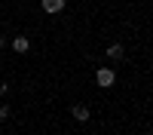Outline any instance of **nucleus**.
Returning <instances> with one entry per match:
<instances>
[{
    "mask_svg": "<svg viewBox=\"0 0 153 135\" xmlns=\"http://www.w3.org/2000/svg\"><path fill=\"white\" fill-rule=\"evenodd\" d=\"M95 80H98V86H104V89H110V86L117 83V74H113L110 68H98V74H95Z\"/></svg>",
    "mask_w": 153,
    "mask_h": 135,
    "instance_id": "1",
    "label": "nucleus"
},
{
    "mask_svg": "<svg viewBox=\"0 0 153 135\" xmlns=\"http://www.w3.org/2000/svg\"><path fill=\"white\" fill-rule=\"evenodd\" d=\"M40 6H43V12L55 16V12H61V9H65V0H40Z\"/></svg>",
    "mask_w": 153,
    "mask_h": 135,
    "instance_id": "2",
    "label": "nucleus"
},
{
    "mask_svg": "<svg viewBox=\"0 0 153 135\" xmlns=\"http://www.w3.org/2000/svg\"><path fill=\"white\" fill-rule=\"evenodd\" d=\"M71 114H74L76 120H80V123H86V120H89V114H92V110H89V104H74V107H71Z\"/></svg>",
    "mask_w": 153,
    "mask_h": 135,
    "instance_id": "3",
    "label": "nucleus"
},
{
    "mask_svg": "<svg viewBox=\"0 0 153 135\" xmlns=\"http://www.w3.org/2000/svg\"><path fill=\"white\" fill-rule=\"evenodd\" d=\"M12 49H16V52H28V49H31V43H28V37H12Z\"/></svg>",
    "mask_w": 153,
    "mask_h": 135,
    "instance_id": "4",
    "label": "nucleus"
},
{
    "mask_svg": "<svg viewBox=\"0 0 153 135\" xmlns=\"http://www.w3.org/2000/svg\"><path fill=\"white\" fill-rule=\"evenodd\" d=\"M107 55H110V61H120V58H123V46H120V43L107 46Z\"/></svg>",
    "mask_w": 153,
    "mask_h": 135,
    "instance_id": "5",
    "label": "nucleus"
},
{
    "mask_svg": "<svg viewBox=\"0 0 153 135\" xmlns=\"http://www.w3.org/2000/svg\"><path fill=\"white\" fill-rule=\"evenodd\" d=\"M6 117H9V104H0V123H3Z\"/></svg>",
    "mask_w": 153,
    "mask_h": 135,
    "instance_id": "6",
    "label": "nucleus"
},
{
    "mask_svg": "<svg viewBox=\"0 0 153 135\" xmlns=\"http://www.w3.org/2000/svg\"><path fill=\"white\" fill-rule=\"evenodd\" d=\"M0 46H6V37H3V34H0Z\"/></svg>",
    "mask_w": 153,
    "mask_h": 135,
    "instance_id": "7",
    "label": "nucleus"
}]
</instances>
